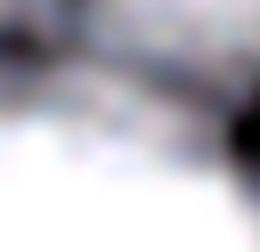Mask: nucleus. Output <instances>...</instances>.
I'll list each match as a JSON object with an SVG mask.
<instances>
[{
  "label": "nucleus",
  "instance_id": "obj_1",
  "mask_svg": "<svg viewBox=\"0 0 260 252\" xmlns=\"http://www.w3.org/2000/svg\"><path fill=\"white\" fill-rule=\"evenodd\" d=\"M0 252H260V179L195 114L0 65Z\"/></svg>",
  "mask_w": 260,
  "mask_h": 252
},
{
  "label": "nucleus",
  "instance_id": "obj_2",
  "mask_svg": "<svg viewBox=\"0 0 260 252\" xmlns=\"http://www.w3.org/2000/svg\"><path fill=\"white\" fill-rule=\"evenodd\" d=\"M24 16L106 89L195 114L260 89V0H24Z\"/></svg>",
  "mask_w": 260,
  "mask_h": 252
},
{
  "label": "nucleus",
  "instance_id": "obj_3",
  "mask_svg": "<svg viewBox=\"0 0 260 252\" xmlns=\"http://www.w3.org/2000/svg\"><path fill=\"white\" fill-rule=\"evenodd\" d=\"M8 8H24V0H0V16H8Z\"/></svg>",
  "mask_w": 260,
  "mask_h": 252
}]
</instances>
